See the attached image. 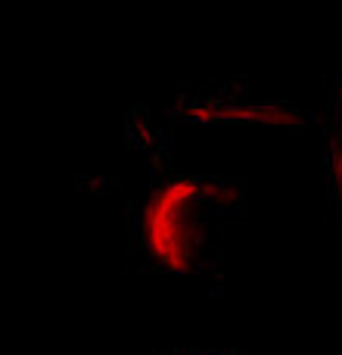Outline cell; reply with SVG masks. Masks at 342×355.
I'll return each instance as SVG.
<instances>
[{"label": "cell", "instance_id": "4", "mask_svg": "<svg viewBox=\"0 0 342 355\" xmlns=\"http://www.w3.org/2000/svg\"><path fill=\"white\" fill-rule=\"evenodd\" d=\"M183 119H190V122L196 125H218V103H187L183 106Z\"/></svg>", "mask_w": 342, "mask_h": 355}, {"label": "cell", "instance_id": "2", "mask_svg": "<svg viewBox=\"0 0 342 355\" xmlns=\"http://www.w3.org/2000/svg\"><path fill=\"white\" fill-rule=\"evenodd\" d=\"M218 119L240 125H274V128H302L308 122L305 112L289 103H218Z\"/></svg>", "mask_w": 342, "mask_h": 355}, {"label": "cell", "instance_id": "6", "mask_svg": "<svg viewBox=\"0 0 342 355\" xmlns=\"http://www.w3.org/2000/svg\"><path fill=\"white\" fill-rule=\"evenodd\" d=\"M196 355H237V352H196Z\"/></svg>", "mask_w": 342, "mask_h": 355}, {"label": "cell", "instance_id": "5", "mask_svg": "<svg viewBox=\"0 0 342 355\" xmlns=\"http://www.w3.org/2000/svg\"><path fill=\"white\" fill-rule=\"evenodd\" d=\"M330 187H333V193L342 200V144L333 141V147H330Z\"/></svg>", "mask_w": 342, "mask_h": 355}, {"label": "cell", "instance_id": "1", "mask_svg": "<svg viewBox=\"0 0 342 355\" xmlns=\"http://www.w3.org/2000/svg\"><path fill=\"white\" fill-rule=\"evenodd\" d=\"M202 178H165L141 209V243L147 259L168 275L193 271L206 243L202 225Z\"/></svg>", "mask_w": 342, "mask_h": 355}, {"label": "cell", "instance_id": "3", "mask_svg": "<svg viewBox=\"0 0 342 355\" xmlns=\"http://www.w3.org/2000/svg\"><path fill=\"white\" fill-rule=\"evenodd\" d=\"M202 202L218 212H237L243 206V190L233 181H218V178H202Z\"/></svg>", "mask_w": 342, "mask_h": 355}]
</instances>
